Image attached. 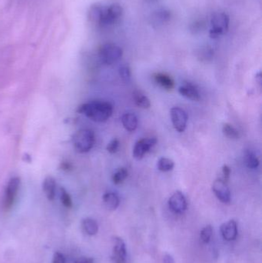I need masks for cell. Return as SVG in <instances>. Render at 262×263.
<instances>
[{"mask_svg":"<svg viewBox=\"0 0 262 263\" xmlns=\"http://www.w3.org/2000/svg\"><path fill=\"white\" fill-rule=\"evenodd\" d=\"M212 232H213L212 227L210 225H207L201 230V234H200V239L204 243H208L210 239L212 238Z\"/></svg>","mask_w":262,"mask_h":263,"instance_id":"obj_26","label":"cell"},{"mask_svg":"<svg viewBox=\"0 0 262 263\" xmlns=\"http://www.w3.org/2000/svg\"><path fill=\"white\" fill-rule=\"evenodd\" d=\"M158 169L162 172H169L173 169L175 163L171 159L165 157L159 159L157 164Z\"/></svg>","mask_w":262,"mask_h":263,"instance_id":"obj_21","label":"cell"},{"mask_svg":"<svg viewBox=\"0 0 262 263\" xmlns=\"http://www.w3.org/2000/svg\"><path fill=\"white\" fill-rule=\"evenodd\" d=\"M102 201H103L105 207L110 211L116 210L119 207V203H120L119 197L118 196L117 194L112 192H108L104 194Z\"/></svg>","mask_w":262,"mask_h":263,"instance_id":"obj_17","label":"cell"},{"mask_svg":"<svg viewBox=\"0 0 262 263\" xmlns=\"http://www.w3.org/2000/svg\"><path fill=\"white\" fill-rule=\"evenodd\" d=\"M168 206L175 213H183L187 209V202L183 193L180 191L174 192L168 199Z\"/></svg>","mask_w":262,"mask_h":263,"instance_id":"obj_10","label":"cell"},{"mask_svg":"<svg viewBox=\"0 0 262 263\" xmlns=\"http://www.w3.org/2000/svg\"><path fill=\"white\" fill-rule=\"evenodd\" d=\"M163 263H175L174 259L171 255L166 254L164 256L163 258Z\"/></svg>","mask_w":262,"mask_h":263,"instance_id":"obj_32","label":"cell"},{"mask_svg":"<svg viewBox=\"0 0 262 263\" xmlns=\"http://www.w3.org/2000/svg\"><path fill=\"white\" fill-rule=\"evenodd\" d=\"M178 93H180L184 97L187 98L189 100L193 101H197L200 100V93L196 85L193 83L187 82L182 85L178 89Z\"/></svg>","mask_w":262,"mask_h":263,"instance_id":"obj_13","label":"cell"},{"mask_svg":"<svg viewBox=\"0 0 262 263\" xmlns=\"http://www.w3.org/2000/svg\"><path fill=\"white\" fill-rule=\"evenodd\" d=\"M171 122L175 130L182 133L186 129L188 122V115L186 112L179 107H173L170 111Z\"/></svg>","mask_w":262,"mask_h":263,"instance_id":"obj_7","label":"cell"},{"mask_svg":"<svg viewBox=\"0 0 262 263\" xmlns=\"http://www.w3.org/2000/svg\"><path fill=\"white\" fill-rule=\"evenodd\" d=\"M122 122L125 129L129 132H134L138 127V118L131 113H125L122 116Z\"/></svg>","mask_w":262,"mask_h":263,"instance_id":"obj_18","label":"cell"},{"mask_svg":"<svg viewBox=\"0 0 262 263\" xmlns=\"http://www.w3.org/2000/svg\"><path fill=\"white\" fill-rule=\"evenodd\" d=\"M119 141L117 139H114L112 140L110 143H108V146H107L106 150L108 152L113 154L116 153L117 152L118 150H119Z\"/></svg>","mask_w":262,"mask_h":263,"instance_id":"obj_28","label":"cell"},{"mask_svg":"<svg viewBox=\"0 0 262 263\" xmlns=\"http://www.w3.org/2000/svg\"><path fill=\"white\" fill-rule=\"evenodd\" d=\"M212 190L215 196L223 203H229L231 201V192L228 187L227 182L222 178L218 179L214 182Z\"/></svg>","mask_w":262,"mask_h":263,"instance_id":"obj_9","label":"cell"},{"mask_svg":"<svg viewBox=\"0 0 262 263\" xmlns=\"http://www.w3.org/2000/svg\"><path fill=\"white\" fill-rule=\"evenodd\" d=\"M60 199H61L62 204L65 207L69 208L72 206V198L70 196L69 193L67 192L65 188L62 187L60 188Z\"/></svg>","mask_w":262,"mask_h":263,"instance_id":"obj_25","label":"cell"},{"mask_svg":"<svg viewBox=\"0 0 262 263\" xmlns=\"http://www.w3.org/2000/svg\"><path fill=\"white\" fill-rule=\"evenodd\" d=\"M128 176H129V172H128L127 169L126 168H120L112 176V181H113L114 184L119 185L126 180Z\"/></svg>","mask_w":262,"mask_h":263,"instance_id":"obj_22","label":"cell"},{"mask_svg":"<svg viewBox=\"0 0 262 263\" xmlns=\"http://www.w3.org/2000/svg\"><path fill=\"white\" fill-rule=\"evenodd\" d=\"M75 263H95L93 259L89 258V257H80L78 259Z\"/></svg>","mask_w":262,"mask_h":263,"instance_id":"obj_31","label":"cell"},{"mask_svg":"<svg viewBox=\"0 0 262 263\" xmlns=\"http://www.w3.org/2000/svg\"><path fill=\"white\" fill-rule=\"evenodd\" d=\"M123 51L119 45L114 43H106L101 45L98 50L100 61L105 65H112L120 60Z\"/></svg>","mask_w":262,"mask_h":263,"instance_id":"obj_4","label":"cell"},{"mask_svg":"<svg viewBox=\"0 0 262 263\" xmlns=\"http://www.w3.org/2000/svg\"><path fill=\"white\" fill-rule=\"evenodd\" d=\"M245 164L248 169H257L259 166V160L258 157L252 152H247L245 157Z\"/></svg>","mask_w":262,"mask_h":263,"instance_id":"obj_23","label":"cell"},{"mask_svg":"<svg viewBox=\"0 0 262 263\" xmlns=\"http://www.w3.org/2000/svg\"><path fill=\"white\" fill-rule=\"evenodd\" d=\"M153 78H154L155 82L158 85H160L161 87L166 89V90H171L175 86V82H174L173 79L167 74L159 73V74H155L153 75Z\"/></svg>","mask_w":262,"mask_h":263,"instance_id":"obj_16","label":"cell"},{"mask_svg":"<svg viewBox=\"0 0 262 263\" xmlns=\"http://www.w3.org/2000/svg\"><path fill=\"white\" fill-rule=\"evenodd\" d=\"M20 184H21V179L18 176L12 177L8 182L7 185L5 187L3 197V207L5 210H9L14 204L18 192L20 190Z\"/></svg>","mask_w":262,"mask_h":263,"instance_id":"obj_6","label":"cell"},{"mask_svg":"<svg viewBox=\"0 0 262 263\" xmlns=\"http://www.w3.org/2000/svg\"><path fill=\"white\" fill-rule=\"evenodd\" d=\"M222 132H223L224 135L226 137L229 138V139L236 140V139L239 138L238 131L235 128L233 127L230 124H224L223 127H222Z\"/></svg>","mask_w":262,"mask_h":263,"instance_id":"obj_24","label":"cell"},{"mask_svg":"<svg viewBox=\"0 0 262 263\" xmlns=\"http://www.w3.org/2000/svg\"><path fill=\"white\" fill-rule=\"evenodd\" d=\"M119 75L124 82H130L131 78V70L128 65H123L119 68Z\"/></svg>","mask_w":262,"mask_h":263,"instance_id":"obj_27","label":"cell"},{"mask_svg":"<svg viewBox=\"0 0 262 263\" xmlns=\"http://www.w3.org/2000/svg\"><path fill=\"white\" fill-rule=\"evenodd\" d=\"M133 100L137 107L142 109H149L151 107L150 100L142 91L135 90L132 93Z\"/></svg>","mask_w":262,"mask_h":263,"instance_id":"obj_19","label":"cell"},{"mask_svg":"<svg viewBox=\"0 0 262 263\" xmlns=\"http://www.w3.org/2000/svg\"><path fill=\"white\" fill-rule=\"evenodd\" d=\"M221 232L224 239L226 241H233L238 235V225L234 220H230L224 223L221 226Z\"/></svg>","mask_w":262,"mask_h":263,"instance_id":"obj_12","label":"cell"},{"mask_svg":"<svg viewBox=\"0 0 262 263\" xmlns=\"http://www.w3.org/2000/svg\"><path fill=\"white\" fill-rule=\"evenodd\" d=\"M42 189L46 198L53 201L56 195V182L53 176H46L42 183Z\"/></svg>","mask_w":262,"mask_h":263,"instance_id":"obj_15","label":"cell"},{"mask_svg":"<svg viewBox=\"0 0 262 263\" xmlns=\"http://www.w3.org/2000/svg\"><path fill=\"white\" fill-rule=\"evenodd\" d=\"M74 149L79 153H86L93 148L96 142L93 131L83 129L77 131L72 136Z\"/></svg>","mask_w":262,"mask_h":263,"instance_id":"obj_2","label":"cell"},{"mask_svg":"<svg viewBox=\"0 0 262 263\" xmlns=\"http://www.w3.org/2000/svg\"><path fill=\"white\" fill-rule=\"evenodd\" d=\"M77 111L93 122H105L112 116L113 107L108 102L93 101L81 105Z\"/></svg>","mask_w":262,"mask_h":263,"instance_id":"obj_1","label":"cell"},{"mask_svg":"<svg viewBox=\"0 0 262 263\" xmlns=\"http://www.w3.org/2000/svg\"><path fill=\"white\" fill-rule=\"evenodd\" d=\"M157 143V139L155 137L146 138L138 140L133 149V156L135 159H142L147 152Z\"/></svg>","mask_w":262,"mask_h":263,"instance_id":"obj_8","label":"cell"},{"mask_svg":"<svg viewBox=\"0 0 262 263\" xmlns=\"http://www.w3.org/2000/svg\"><path fill=\"white\" fill-rule=\"evenodd\" d=\"M53 263H66L65 256L60 252H56L53 256Z\"/></svg>","mask_w":262,"mask_h":263,"instance_id":"obj_29","label":"cell"},{"mask_svg":"<svg viewBox=\"0 0 262 263\" xmlns=\"http://www.w3.org/2000/svg\"><path fill=\"white\" fill-rule=\"evenodd\" d=\"M82 226L85 232L89 235H94L98 232V223L92 218H86L82 220Z\"/></svg>","mask_w":262,"mask_h":263,"instance_id":"obj_20","label":"cell"},{"mask_svg":"<svg viewBox=\"0 0 262 263\" xmlns=\"http://www.w3.org/2000/svg\"><path fill=\"white\" fill-rule=\"evenodd\" d=\"M171 17V12L169 10L166 9H159L152 13L151 16V22L154 26H163L168 23Z\"/></svg>","mask_w":262,"mask_h":263,"instance_id":"obj_14","label":"cell"},{"mask_svg":"<svg viewBox=\"0 0 262 263\" xmlns=\"http://www.w3.org/2000/svg\"><path fill=\"white\" fill-rule=\"evenodd\" d=\"M230 19L225 12H215L211 19L210 37L215 38L225 35L229 28Z\"/></svg>","mask_w":262,"mask_h":263,"instance_id":"obj_5","label":"cell"},{"mask_svg":"<svg viewBox=\"0 0 262 263\" xmlns=\"http://www.w3.org/2000/svg\"><path fill=\"white\" fill-rule=\"evenodd\" d=\"M123 9L119 4L114 3L108 7H101V14L97 26H108L116 23L122 17Z\"/></svg>","mask_w":262,"mask_h":263,"instance_id":"obj_3","label":"cell"},{"mask_svg":"<svg viewBox=\"0 0 262 263\" xmlns=\"http://www.w3.org/2000/svg\"><path fill=\"white\" fill-rule=\"evenodd\" d=\"M222 174H223V179L222 180L227 182L229 180L230 175H231V169L227 165H224L223 167H222Z\"/></svg>","mask_w":262,"mask_h":263,"instance_id":"obj_30","label":"cell"},{"mask_svg":"<svg viewBox=\"0 0 262 263\" xmlns=\"http://www.w3.org/2000/svg\"><path fill=\"white\" fill-rule=\"evenodd\" d=\"M126 254L127 252L124 241L121 238H115L112 256L113 263H126Z\"/></svg>","mask_w":262,"mask_h":263,"instance_id":"obj_11","label":"cell"},{"mask_svg":"<svg viewBox=\"0 0 262 263\" xmlns=\"http://www.w3.org/2000/svg\"><path fill=\"white\" fill-rule=\"evenodd\" d=\"M62 165H63V169H67V170H68V169H70V168H71V165H70L68 162H63Z\"/></svg>","mask_w":262,"mask_h":263,"instance_id":"obj_33","label":"cell"}]
</instances>
